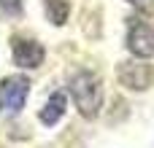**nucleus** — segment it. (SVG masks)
I'll return each mask as SVG.
<instances>
[{
    "label": "nucleus",
    "instance_id": "obj_1",
    "mask_svg": "<svg viewBox=\"0 0 154 148\" xmlns=\"http://www.w3.org/2000/svg\"><path fill=\"white\" fill-rule=\"evenodd\" d=\"M68 94L76 102V111L87 121L97 119V113L103 108V81H100L97 73H92L87 67L73 70L68 75Z\"/></svg>",
    "mask_w": 154,
    "mask_h": 148
},
{
    "label": "nucleus",
    "instance_id": "obj_2",
    "mask_svg": "<svg viewBox=\"0 0 154 148\" xmlns=\"http://www.w3.org/2000/svg\"><path fill=\"white\" fill-rule=\"evenodd\" d=\"M116 81L127 92H149L154 86V65L141 57H127L116 62Z\"/></svg>",
    "mask_w": 154,
    "mask_h": 148
},
{
    "label": "nucleus",
    "instance_id": "obj_3",
    "mask_svg": "<svg viewBox=\"0 0 154 148\" xmlns=\"http://www.w3.org/2000/svg\"><path fill=\"white\" fill-rule=\"evenodd\" d=\"M125 43H127V51L133 57H141V59H152L154 57V24L141 11L127 19Z\"/></svg>",
    "mask_w": 154,
    "mask_h": 148
},
{
    "label": "nucleus",
    "instance_id": "obj_4",
    "mask_svg": "<svg viewBox=\"0 0 154 148\" xmlns=\"http://www.w3.org/2000/svg\"><path fill=\"white\" fill-rule=\"evenodd\" d=\"M27 94H30V78L27 75H8L0 81V119H8V116H16L24 102H27Z\"/></svg>",
    "mask_w": 154,
    "mask_h": 148
},
{
    "label": "nucleus",
    "instance_id": "obj_5",
    "mask_svg": "<svg viewBox=\"0 0 154 148\" xmlns=\"http://www.w3.org/2000/svg\"><path fill=\"white\" fill-rule=\"evenodd\" d=\"M11 54H14V62L22 70H38L46 59L43 43H38L35 38H27V35H14L11 38Z\"/></svg>",
    "mask_w": 154,
    "mask_h": 148
},
{
    "label": "nucleus",
    "instance_id": "obj_6",
    "mask_svg": "<svg viewBox=\"0 0 154 148\" xmlns=\"http://www.w3.org/2000/svg\"><path fill=\"white\" fill-rule=\"evenodd\" d=\"M65 113H68V94L65 92H51L46 97L43 108L38 111V119H41L43 127H57Z\"/></svg>",
    "mask_w": 154,
    "mask_h": 148
},
{
    "label": "nucleus",
    "instance_id": "obj_7",
    "mask_svg": "<svg viewBox=\"0 0 154 148\" xmlns=\"http://www.w3.org/2000/svg\"><path fill=\"white\" fill-rule=\"evenodd\" d=\"M43 11L54 27H62L70 19V3L68 0H43Z\"/></svg>",
    "mask_w": 154,
    "mask_h": 148
},
{
    "label": "nucleus",
    "instance_id": "obj_8",
    "mask_svg": "<svg viewBox=\"0 0 154 148\" xmlns=\"http://www.w3.org/2000/svg\"><path fill=\"white\" fill-rule=\"evenodd\" d=\"M0 13L5 19H22L24 16V3L22 0H0Z\"/></svg>",
    "mask_w": 154,
    "mask_h": 148
},
{
    "label": "nucleus",
    "instance_id": "obj_9",
    "mask_svg": "<svg viewBox=\"0 0 154 148\" xmlns=\"http://www.w3.org/2000/svg\"><path fill=\"white\" fill-rule=\"evenodd\" d=\"M127 3H130L135 11H141V13H149L154 8V0H127Z\"/></svg>",
    "mask_w": 154,
    "mask_h": 148
}]
</instances>
